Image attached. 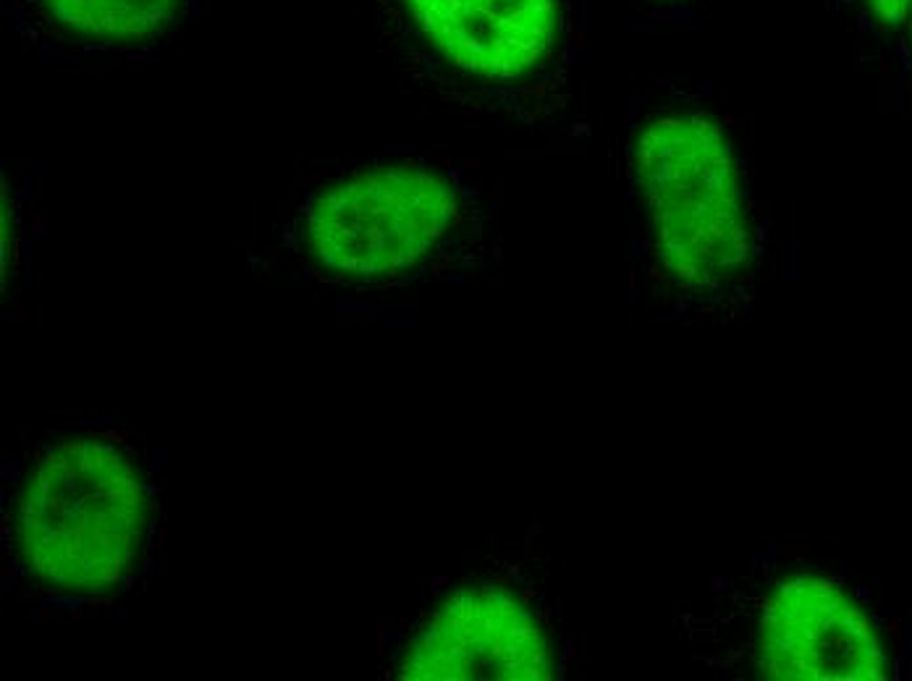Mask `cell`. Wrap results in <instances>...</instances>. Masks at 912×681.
Wrapping results in <instances>:
<instances>
[{"label": "cell", "mask_w": 912, "mask_h": 681, "mask_svg": "<svg viewBox=\"0 0 912 681\" xmlns=\"http://www.w3.org/2000/svg\"><path fill=\"white\" fill-rule=\"evenodd\" d=\"M166 454L87 412L21 433L0 469V592L27 619H108L158 579Z\"/></svg>", "instance_id": "obj_1"}, {"label": "cell", "mask_w": 912, "mask_h": 681, "mask_svg": "<svg viewBox=\"0 0 912 681\" xmlns=\"http://www.w3.org/2000/svg\"><path fill=\"white\" fill-rule=\"evenodd\" d=\"M252 257L325 296L464 281L501 260L491 173L451 158H349L312 171L255 231Z\"/></svg>", "instance_id": "obj_2"}, {"label": "cell", "mask_w": 912, "mask_h": 681, "mask_svg": "<svg viewBox=\"0 0 912 681\" xmlns=\"http://www.w3.org/2000/svg\"><path fill=\"white\" fill-rule=\"evenodd\" d=\"M378 61L441 111L551 121L580 58L577 0H360Z\"/></svg>", "instance_id": "obj_3"}, {"label": "cell", "mask_w": 912, "mask_h": 681, "mask_svg": "<svg viewBox=\"0 0 912 681\" xmlns=\"http://www.w3.org/2000/svg\"><path fill=\"white\" fill-rule=\"evenodd\" d=\"M632 171L650 247L682 294H724L750 273L745 181L724 129L703 111L671 108L637 131Z\"/></svg>", "instance_id": "obj_4"}, {"label": "cell", "mask_w": 912, "mask_h": 681, "mask_svg": "<svg viewBox=\"0 0 912 681\" xmlns=\"http://www.w3.org/2000/svg\"><path fill=\"white\" fill-rule=\"evenodd\" d=\"M556 613L527 566L493 561L433 587L380 632L383 679L548 681L564 671Z\"/></svg>", "instance_id": "obj_5"}, {"label": "cell", "mask_w": 912, "mask_h": 681, "mask_svg": "<svg viewBox=\"0 0 912 681\" xmlns=\"http://www.w3.org/2000/svg\"><path fill=\"white\" fill-rule=\"evenodd\" d=\"M742 653L774 681H881L889 655L876 624L836 579L792 574L753 600Z\"/></svg>", "instance_id": "obj_6"}, {"label": "cell", "mask_w": 912, "mask_h": 681, "mask_svg": "<svg viewBox=\"0 0 912 681\" xmlns=\"http://www.w3.org/2000/svg\"><path fill=\"white\" fill-rule=\"evenodd\" d=\"M11 35L37 61L76 74H121L166 61L202 0H0Z\"/></svg>", "instance_id": "obj_7"}, {"label": "cell", "mask_w": 912, "mask_h": 681, "mask_svg": "<svg viewBox=\"0 0 912 681\" xmlns=\"http://www.w3.org/2000/svg\"><path fill=\"white\" fill-rule=\"evenodd\" d=\"M863 6L881 27H899L910 14L912 0H863Z\"/></svg>", "instance_id": "obj_8"}, {"label": "cell", "mask_w": 912, "mask_h": 681, "mask_svg": "<svg viewBox=\"0 0 912 681\" xmlns=\"http://www.w3.org/2000/svg\"><path fill=\"white\" fill-rule=\"evenodd\" d=\"M653 3H664V0H653ZM666 3H677V0H666Z\"/></svg>", "instance_id": "obj_9"}]
</instances>
